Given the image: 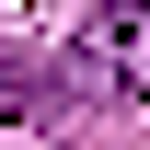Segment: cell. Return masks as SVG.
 <instances>
[{"mask_svg":"<svg viewBox=\"0 0 150 150\" xmlns=\"http://www.w3.org/2000/svg\"><path fill=\"white\" fill-rule=\"evenodd\" d=\"M58 115H81V81L69 58H0V127H58Z\"/></svg>","mask_w":150,"mask_h":150,"instance_id":"cell-2","label":"cell"},{"mask_svg":"<svg viewBox=\"0 0 150 150\" xmlns=\"http://www.w3.org/2000/svg\"><path fill=\"white\" fill-rule=\"evenodd\" d=\"M69 81H81V104H139L150 93V0H115V12H93L69 46Z\"/></svg>","mask_w":150,"mask_h":150,"instance_id":"cell-1","label":"cell"}]
</instances>
